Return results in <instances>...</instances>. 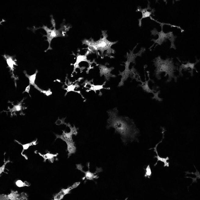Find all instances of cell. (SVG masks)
Returning a JSON list of instances; mask_svg holds the SVG:
<instances>
[{"label":"cell","instance_id":"1","mask_svg":"<svg viewBox=\"0 0 200 200\" xmlns=\"http://www.w3.org/2000/svg\"><path fill=\"white\" fill-rule=\"evenodd\" d=\"M109 118L107 120V128L115 129V132L120 134L124 144L137 140L139 130L134 121L128 117L119 116L117 108L108 111Z\"/></svg>","mask_w":200,"mask_h":200},{"label":"cell","instance_id":"2","mask_svg":"<svg viewBox=\"0 0 200 200\" xmlns=\"http://www.w3.org/2000/svg\"><path fill=\"white\" fill-rule=\"evenodd\" d=\"M154 63L155 67V75L157 78L160 80L161 73H165L166 76H169L167 82L171 81L173 79H174L176 81L177 80V77L174 74L176 67L172 59L167 58L164 60L159 56L154 59Z\"/></svg>","mask_w":200,"mask_h":200},{"label":"cell","instance_id":"3","mask_svg":"<svg viewBox=\"0 0 200 200\" xmlns=\"http://www.w3.org/2000/svg\"><path fill=\"white\" fill-rule=\"evenodd\" d=\"M163 23H161V27L162 30L160 32H158L156 29L155 28L153 30H151V33L152 35H155L156 34L158 35V38L157 39H152L151 41H154L155 44H158L159 45H162L166 39H169L171 42L170 48H173L176 49V46L174 42L176 37L173 35V32H169V33H165L163 31Z\"/></svg>","mask_w":200,"mask_h":200},{"label":"cell","instance_id":"4","mask_svg":"<svg viewBox=\"0 0 200 200\" xmlns=\"http://www.w3.org/2000/svg\"><path fill=\"white\" fill-rule=\"evenodd\" d=\"M106 36H104L103 38L100 39L97 41L84 40V43L88 46L90 49L94 51H99L104 52L105 50H111V47L116 44L117 41L112 42L107 39Z\"/></svg>","mask_w":200,"mask_h":200},{"label":"cell","instance_id":"5","mask_svg":"<svg viewBox=\"0 0 200 200\" xmlns=\"http://www.w3.org/2000/svg\"><path fill=\"white\" fill-rule=\"evenodd\" d=\"M145 48L143 49H141V51L139 52L137 54H133V50L131 52H130V54L128 55L127 57V61L125 63L126 64V69H125L124 71L122 73H120V75L122 76L121 80L120 83H119V87L123 85L124 84V82L125 80H127L128 77H129V75H130V71L129 69V65H130V62H133V60H134L135 58L138 56H140L143 52L145 51Z\"/></svg>","mask_w":200,"mask_h":200},{"label":"cell","instance_id":"6","mask_svg":"<svg viewBox=\"0 0 200 200\" xmlns=\"http://www.w3.org/2000/svg\"><path fill=\"white\" fill-rule=\"evenodd\" d=\"M76 167L78 170H80L81 172L84 173L85 177L83 178H87V180H94V179H98V175H96L97 173H100L102 171V169L101 168H97L96 171L95 173H92L90 172L89 165L88 166V170L87 172L84 171L83 170V166L81 164L76 165Z\"/></svg>","mask_w":200,"mask_h":200},{"label":"cell","instance_id":"7","mask_svg":"<svg viewBox=\"0 0 200 200\" xmlns=\"http://www.w3.org/2000/svg\"><path fill=\"white\" fill-rule=\"evenodd\" d=\"M161 128H162V140H161V141H159V142H158V143L156 144L155 148H150V149L148 150L154 149V151L156 152L157 156L156 155H155V156L154 157V158H157L158 160L157 162L156 163H155V164L154 165V166H156L157 164L158 161H161V162H164V167H165V166H167V167H169V162H167V160H169V158L168 157H167L166 158H162L160 157L159 156V155H158L157 150V148L158 145H159L160 143L162 142V140H163V139L164 138L165 132L166 131V130H165V129L164 127H161Z\"/></svg>","mask_w":200,"mask_h":200},{"label":"cell","instance_id":"8","mask_svg":"<svg viewBox=\"0 0 200 200\" xmlns=\"http://www.w3.org/2000/svg\"><path fill=\"white\" fill-rule=\"evenodd\" d=\"M80 182H77L73 184L71 187L66 189H62L59 193L55 196L54 199L55 200H60L62 199L65 195L70 193V191L73 189L76 188L80 185Z\"/></svg>","mask_w":200,"mask_h":200},{"label":"cell","instance_id":"9","mask_svg":"<svg viewBox=\"0 0 200 200\" xmlns=\"http://www.w3.org/2000/svg\"><path fill=\"white\" fill-rule=\"evenodd\" d=\"M43 28L46 30L47 33V38H48V41L49 43L50 48L51 40L52 39L61 36L60 32L59 30H56L55 29L54 30H51L45 26L43 27Z\"/></svg>","mask_w":200,"mask_h":200},{"label":"cell","instance_id":"10","mask_svg":"<svg viewBox=\"0 0 200 200\" xmlns=\"http://www.w3.org/2000/svg\"><path fill=\"white\" fill-rule=\"evenodd\" d=\"M148 81H146V82L144 83V84H143L141 86V87L143 89L146 91L147 92L149 93H152L154 95L153 99H155V100H157V101H162V98H159L158 97V95L160 91H158L156 93H155L154 92L153 90H151V89H150L149 86H148Z\"/></svg>","mask_w":200,"mask_h":200},{"label":"cell","instance_id":"11","mask_svg":"<svg viewBox=\"0 0 200 200\" xmlns=\"http://www.w3.org/2000/svg\"><path fill=\"white\" fill-rule=\"evenodd\" d=\"M20 195L18 194L17 191H12L9 195H1L0 196L1 200H20Z\"/></svg>","mask_w":200,"mask_h":200},{"label":"cell","instance_id":"12","mask_svg":"<svg viewBox=\"0 0 200 200\" xmlns=\"http://www.w3.org/2000/svg\"><path fill=\"white\" fill-rule=\"evenodd\" d=\"M100 73L101 75H103L107 77V78H108L110 77H115L114 75L111 74V72L113 70L114 68H108L105 66H101L100 67Z\"/></svg>","mask_w":200,"mask_h":200},{"label":"cell","instance_id":"13","mask_svg":"<svg viewBox=\"0 0 200 200\" xmlns=\"http://www.w3.org/2000/svg\"><path fill=\"white\" fill-rule=\"evenodd\" d=\"M149 7L148 6V8H145V9H141V8H140L139 9H138V10L139 12H142V17L139 20L140 26H141V21L142 19H144V18L150 17L151 15L152 14V12H148V9H149Z\"/></svg>","mask_w":200,"mask_h":200},{"label":"cell","instance_id":"14","mask_svg":"<svg viewBox=\"0 0 200 200\" xmlns=\"http://www.w3.org/2000/svg\"><path fill=\"white\" fill-rule=\"evenodd\" d=\"M198 62H195V63H191V62H187L186 64H182L181 66H180V69H179V71H180V73H181V72L182 70L183 69H184V70H186V69H188V68H190L192 69V70H194V66Z\"/></svg>","mask_w":200,"mask_h":200},{"label":"cell","instance_id":"15","mask_svg":"<svg viewBox=\"0 0 200 200\" xmlns=\"http://www.w3.org/2000/svg\"><path fill=\"white\" fill-rule=\"evenodd\" d=\"M67 145V151L69 152L68 156L69 157L72 154H74L76 152V148L75 146L74 142L68 143Z\"/></svg>","mask_w":200,"mask_h":200},{"label":"cell","instance_id":"16","mask_svg":"<svg viewBox=\"0 0 200 200\" xmlns=\"http://www.w3.org/2000/svg\"><path fill=\"white\" fill-rule=\"evenodd\" d=\"M40 156L42 157L45 160H46L47 159H49L51 161V162H53L54 161V157L57 156L58 154H55V155H53V154L50 153H47L45 155H42L40 154V153H38Z\"/></svg>","mask_w":200,"mask_h":200},{"label":"cell","instance_id":"17","mask_svg":"<svg viewBox=\"0 0 200 200\" xmlns=\"http://www.w3.org/2000/svg\"><path fill=\"white\" fill-rule=\"evenodd\" d=\"M15 184L18 187L20 188L25 187V186L28 187L30 185V183L27 181H25L24 182H23L21 180H17L15 183Z\"/></svg>","mask_w":200,"mask_h":200},{"label":"cell","instance_id":"18","mask_svg":"<svg viewBox=\"0 0 200 200\" xmlns=\"http://www.w3.org/2000/svg\"><path fill=\"white\" fill-rule=\"evenodd\" d=\"M16 141L17 143H19V144H20V145L23 146V152H22V153L23 152V151H24V150L27 149L28 148H29V147L30 146L35 145H36V144H37V143H36V141H33V142L29 143V144H24V145H23V144H21V143L19 142V141Z\"/></svg>","mask_w":200,"mask_h":200},{"label":"cell","instance_id":"19","mask_svg":"<svg viewBox=\"0 0 200 200\" xmlns=\"http://www.w3.org/2000/svg\"><path fill=\"white\" fill-rule=\"evenodd\" d=\"M37 72L34 73V74L32 75V76H27L29 80H30V84H31V85H35V84H34V81H35L36 75H37Z\"/></svg>","mask_w":200,"mask_h":200},{"label":"cell","instance_id":"20","mask_svg":"<svg viewBox=\"0 0 200 200\" xmlns=\"http://www.w3.org/2000/svg\"><path fill=\"white\" fill-rule=\"evenodd\" d=\"M146 172L144 176L145 177H148L149 178L150 177H151V175H152V172H151V168L150 167L149 165H148V166H147L146 169Z\"/></svg>","mask_w":200,"mask_h":200},{"label":"cell","instance_id":"21","mask_svg":"<svg viewBox=\"0 0 200 200\" xmlns=\"http://www.w3.org/2000/svg\"><path fill=\"white\" fill-rule=\"evenodd\" d=\"M10 162V161H7L6 162H5V163L4 164V165H2V166H1V168H0V174H1V173H2L5 172V165H6L8 163V162Z\"/></svg>","mask_w":200,"mask_h":200},{"label":"cell","instance_id":"22","mask_svg":"<svg viewBox=\"0 0 200 200\" xmlns=\"http://www.w3.org/2000/svg\"><path fill=\"white\" fill-rule=\"evenodd\" d=\"M65 119H62V120H58L56 122V124L58 125H60L61 124H66L64 122Z\"/></svg>","mask_w":200,"mask_h":200},{"label":"cell","instance_id":"23","mask_svg":"<svg viewBox=\"0 0 200 200\" xmlns=\"http://www.w3.org/2000/svg\"><path fill=\"white\" fill-rule=\"evenodd\" d=\"M30 85H29L27 88H26V90H25V91H27L28 93L29 92V90H30Z\"/></svg>","mask_w":200,"mask_h":200}]
</instances>
